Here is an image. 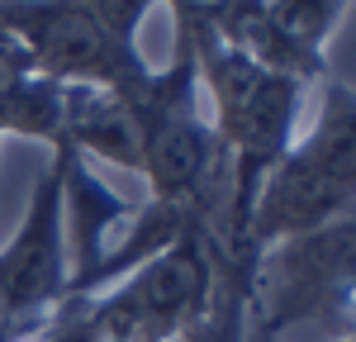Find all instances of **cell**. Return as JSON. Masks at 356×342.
Returning <instances> with one entry per match:
<instances>
[{"label": "cell", "mask_w": 356, "mask_h": 342, "mask_svg": "<svg viewBox=\"0 0 356 342\" xmlns=\"http://www.w3.org/2000/svg\"><path fill=\"white\" fill-rule=\"evenodd\" d=\"M356 209V86L323 76L309 133H295L285 157L261 181L252 209V243L266 252Z\"/></svg>", "instance_id": "cell-1"}, {"label": "cell", "mask_w": 356, "mask_h": 342, "mask_svg": "<svg viewBox=\"0 0 356 342\" xmlns=\"http://www.w3.org/2000/svg\"><path fill=\"white\" fill-rule=\"evenodd\" d=\"M252 318L266 323L280 338L300 323H314V328L337 333V338L352 333L356 328V209L261 252Z\"/></svg>", "instance_id": "cell-2"}, {"label": "cell", "mask_w": 356, "mask_h": 342, "mask_svg": "<svg viewBox=\"0 0 356 342\" xmlns=\"http://www.w3.org/2000/svg\"><path fill=\"white\" fill-rule=\"evenodd\" d=\"M0 24L24 43L33 72L62 86L129 95L147 81V57L95 0H0Z\"/></svg>", "instance_id": "cell-3"}, {"label": "cell", "mask_w": 356, "mask_h": 342, "mask_svg": "<svg viewBox=\"0 0 356 342\" xmlns=\"http://www.w3.org/2000/svg\"><path fill=\"white\" fill-rule=\"evenodd\" d=\"M342 15L347 0H257L219 43L300 86H318L328 76V38Z\"/></svg>", "instance_id": "cell-4"}, {"label": "cell", "mask_w": 356, "mask_h": 342, "mask_svg": "<svg viewBox=\"0 0 356 342\" xmlns=\"http://www.w3.org/2000/svg\"><path fill=\"white\" fill-rule=\"evenodd\" d=\"M62 142H72L81 157H100L110 167H143V129L129 95L95 90V86H67V124Z\"/></svg>", "instance_id": "cell-5"}, {"label": "cell", "mask_w": 356, "mask_h": 342, "mask_svg": "<svg viewBox=\"0 0 356 342\" xmlns=\"http://www.w3.org/2000/svg\"><path fill=\"white\" fill-rule=\"evenodd\" d=\"M62 124H67V86L43 76V72H19L10 86H0V138L43 142L48 152L62 147Z\"/></svg>", "instance_id": "cell-6"}, {"label": "cell", "mask_w": 356, "mask_h": 342, "mask_svg": "<svg viewBox=\"0 0 356 342\" xmlns=\"http://www.w3.org/2000/svg\"><path fill=\"white\" fill-rule=\"evenodd\" d=\"M166 5H171V19H176L171 43H191L200 33L223 38L257 0H166Z\"/></svg>", "instance_id": "cell-7"}, {"label": "cell", "mask_w": 356, "mask_h": 342, "mask_svg": "<svg viewBox=\"0 0 356 342\" xmlns=\"http://www.w3.org/2000/svg\"><path fill=\"white\" fill-rule=\"evenodd\" d=\"M243 342H285L280 333H271L266 323H257V318H247V333H243Z\"/></svg>", "instance_id": "cell-8"}, {"label": "cell", "mask_w": 356, "mask_h": 342, "mask_svg": "<svg viewBox=\"0 0 356 342\" xmlns=\"http://www.w3.org/2000/svg\"><path fill=\"white\" fill-rule=\"evenodd\" d=\"M0 57H29V53H24V43H19V38H15V33H10L5 24H0Z\"/></svg>", "instance_id": "cell-9"}, {"label": "cell", "mask_w": 356, "mask_h": 342, "mask_svg": "<svg viewBox=\"0 0 356 342\" xmlns=\"http://www.w3.org/2000/svg\"><path fill=\"white\" fill-rule=\"evenodd\" d=\"M337 342H356V328H352V333H342V338H337Z\"/></svg>", "instance_id": "cell-10"}]
</instances>
